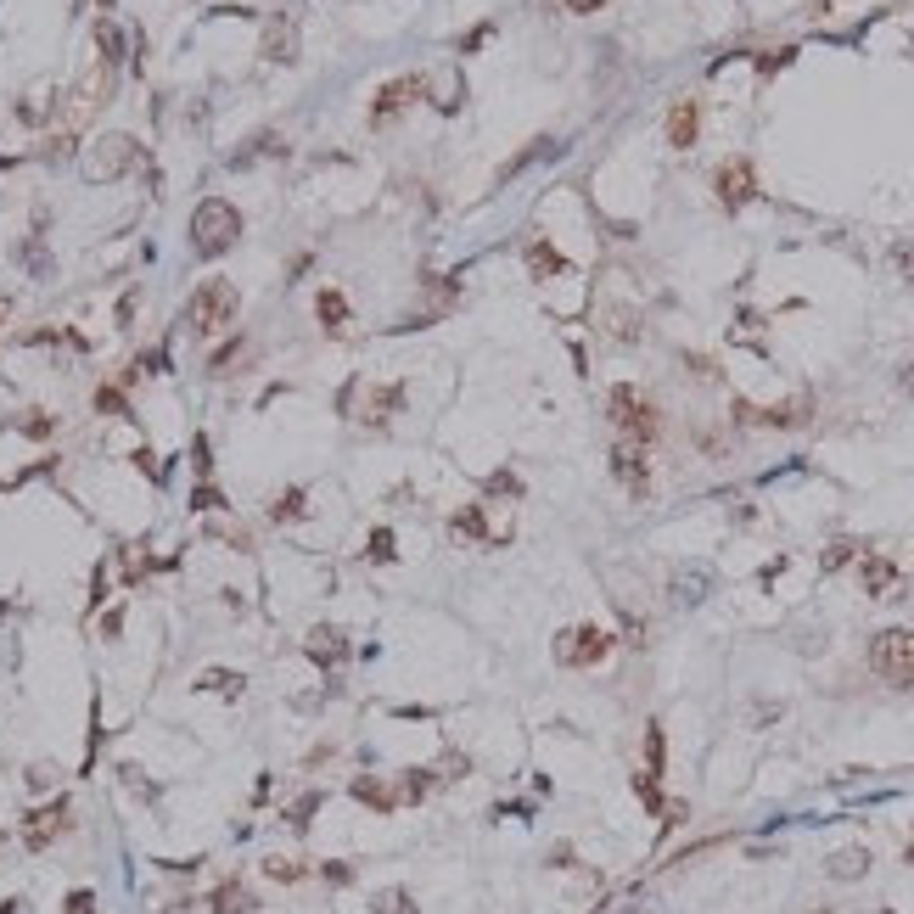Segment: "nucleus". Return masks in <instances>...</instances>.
Listing matches in <instances>:
<instances>
[{
    "instance_id": "obj_15",
    "label": "nucleus",
    "mask_w": 914,
    "mask_h": 914,
    "mask_svg": "<svg viewBox=\"0 0 914 914\" xmlns=\"http://www.w3.org/2000/svg\"><path fill=\"white\" fill-rule=\"evenodd\" d=\"M830 875H836V881H864V875H870V853H864V847H842V853L830 858Z\"/></svg>"
},
{
    "instance_id": "obj_3",
    "label": "nucleus",
    "mask_w": 914,
    "mask_h": 914,
    "mask_svg": "<svg viewBox=\"0 0 914 914\" xmlns=\"http://www.w3.org/2000/svg\"><path fill=\"white\" fill-rule=\"evenodd\" d=\"M236 286L230 281H202L197 292H191V303H186V326L197 331V337H219V331L236 320Z\"/></svg>"
},
{
    "instance_id": "obj_8",
    "label": "nucleus",
    "mask_w": 914,
    "mask_h": 914,
    "mask_svg": "<svg viewBox=\"0 0 914 914\" xmlns=\"http://www.w3.org/2000/svg\"><path fill=\"white\" fill-rule=\"evenodd\" d=\"M612 477L629 488L634 500L651 494V460H645V443H629V438L612 443Z\"/></svg>"
},
{
    "instance_id": "obj_23",
    "label": "nucleus",
    "mask_w": 914,
    "mask_h": 914,
    "mask_svg": "<svg viewBox=\"0 0 914 914\" xmlns=\"http://www.w3.org/2000/svg\"><path fill=\"white\" fill-rule=\"evenodd\" d=\"M853 550H858L853 539H830V550H825V567H830V572H836V567H847V561H853Z\"/></svg>"
},
{
    "instance_id": "obj_26",
    "label": "nucleus",
    "mask_w": 914,
    "mask_h": 914,
    "mask_svg": "<svg viewBox=\"0 0 914 914\" xmlns=\"http://www.w3.org/2000/svg\"><path fill=\"white\" fill-rule=\"evenodd\" d=\"M371 561H387L393 556V533H371V550H365Z\"/></svg>"
},
{
    "instance_id": "obj_11",
    "label": "nucleus",
    "mask_w": 914,
    "mask_h": 914,
    "mask_svg": "<svg viewBox=\"0 0 914 914\" xmlns=\"http://www.w3.org/2000/svg\"><path fill=\"white\" fill-rule=\"evenodd\" d=\"M421 90H427V79H421V73H404V79L382 85V90H376V124H382V118H399L404 107L421 96Z\"/></svg>"
},
{
    "instance_id": "obj_2",
    "label": "nucleus",
    "mask_w": 914,
    "mask_h": 914,
    "mask_svg": "<svg viewBox=\"0 0 914 914\" xmlns=\"http://www.w3.org/2000/svg\"><path fill=\"white\" fill-rule=\"evenodd\" d=\"M606 415H612L617 438H629V443H657V432H662L657 404L645 399L640 387H612V399H606Z\"/></svg>"
},
{
    "instance_id": "obj_1",
    "label": "nucleus",
    "mask_w": 914,
    "mask_h": 914,
    "mask_svg": "<svg viewBox=\"0 0 914 914\" xmlns=\"http://www.w3.org/2000/svg\"><path fill=\"white\" fill-rule=\"evenodd\" d=\"M236 236H242V214H236L225 197L197 202V214H191V247H197L202 258L230 253V247H236Z\"/></svg>"
},
{
    "instance_id": "obj_31",
    "label": "nucleus",
    "mask_w": 914,
    "mask_h": 914,
    "mask_svg": "<svg viewBox=\"0 0 914 914\" xmlns=\"http://www.w3.org/2000/svg\"><path fill=\"white\" fill-rule=\"evenodd\" d=\"M23 432H34V438H45V432H51V415H34V421H23Z\"/></svg>"
},
{
    "instance_id": "obj_5",
    "label": "nucleus",
    "mask_w": 914,
    "mask_h": 914,
    "mask_svg": "<svg viewBox=\"0 0 914 914\" xmlns=\"http://www.w3.org/2000/svg\"><path fill=\"white\" fill-rule=\"evenodd\" d=\"M606 651H612V634L595 629V623H578V629L556 634V662L561 668H595V662H606Z\"/></svg>"
},
{
    "instance_id": "obj_28",
    "label": "nucleus",
    "mask_w": 914,
    "mask_h": 914,
    "mask_svg": "<svg viewBox=\"0 0 914 914\" xmlns=\"http://www.w3.org/2000/svg\"><path fill=\"white\" fill-rule=\"evenodd\" d=\"M90 909H96V898H90V892H73V898H68V914H90Z\"/></svg>"
},
{
    "instance_id": "obj_6",
    "label": "nucleus",
    "mask_w": 914,
    "mask_h": 914,
    "mask_svg": "<svg viewBox=\"0 0 914 914\" xmlns=\"http://www.w3.org/2000/svg\"><path fill=\"white\" fill-rule=\"evenodd\" d=\"M141 163V146L129 141V135H101L96 152L85 158V174L90 180H118V174H129Z\"/></svg>"
},
{
    "instance_id": "obj_24",
    "label": "nucleus",
    "mask_w": 914,
    "mask_h": 914,
    "mask_svg": "<svg viewBox=\"0 0 914 914\" xmlns=\"http://www.w3.org/2000/svg\"><path fill=\"white\" fill-rule=\"evenodd\" d=\"M264 870H270V881H298V875H303V864H292V858H270Z\"/></svg>"
},
{
    "instance_id": "obj_27",
    "label": "nucleus",
    "mask_w": 914,
    "mask_h": 914,
    "mask_svg": "<svg viewBox=\"0 0 914 914\" xmlns=\"http://www.w3.org/2000/svg\"><path fill=\"white\" fill-rule=\"evenodd\" d=\"M219 505H225V500H219V488H197V511H219Z\"/></svg>"
},
{
    "instance_id": "obj_13",
    "label": "nucleus",
    "mask_w": 914,
    "mask_h": 914,
    "mask_svg": "<svg viewBox=\"0 0 914 914\" xmlns=\"http://www.w3.org/2000/svg\"><path fill=\"white\" fill-rule=\"evenodd\" d=\"M264 57L270 62L298 57V29H292V17H270V23H264Z\"/></svg>"
},
{
    "instance_id": "obj_20",
    "label": "nucleus",
    "mask_w": 914,
    "mask_h": 914,
    "mask_svg": "<svg viewBox=\"0 0 914 914\" xmlns=\"http://www.w3.org/2000/svg\"><path fill=\"white\" fill-rule=\"evenodd\" d=\"M247 909H253V898H247L236 881H225V886L214 892V914H247Z\"/></svg>"
},
{
    "instance_id": "obj_30",
    "label": "nucleus",
    "mask_w": 914,
    "mask_h": 914,
    "mask_svg": "<svg viewBox=\"0 0 914 914\" xmlns=\"http://www.w3.org/2000/svg\"><path fill=\"white\" fill-rule=\"evenodd\" d=\"M533 270H556V253H550V247H533Z\"/></svg>"
},
{
    "instance_id": "obj_17",
    "label": "nucleus",
    "mask_w": 914,
    "mask_h": 914,
    "mask_svg": "<svg viewBox=\"0 0 914 914\" xmlns=\"http://www.w3.org/2000/svg\"><path fill=\"white\" fill-rule=\"evenodd\" d=\"M343 651H348V645H343V634H337V629H326V623H320V629L309 634V657H315V662H326V668H331L337 657H343Z\"/></svg>"
},
{
    "instance_id": "obj_9",
    "label": "nucleus",
    "mask_w": 914,
    "mask_h": 914,
    "mask_svg": "<svg viewBox=\"0 0 914 914\" xmlns=\"http://www.w3.org/2000/svg\"><path fill=\"white\" fill-rule=\"evenodd\" d=\"M858 584H864V595L870 600H903V572L898 561H886V556H864L858 561Z\"/></svg>"
},
{
    "instance_id": "obj_21",
    "label": "nucleus",
    "mask_w": 914,
    "mask_h": 914,
    "mask_svg": "<svg viewBox=\"0 0 914 914\" xmlns=\"http://www.w3.org/2000/svg\"><path fill=\"white\" fill-rule=\"evenodd\" d=\"M303 500H309V494H303V488H286L281 500L270 505V516H275V522H292V516H303V511H309V505H303Z\"/></svg>"
},
{
    "instance_id": "obj_4",
    "label": "nucleus",
    "mask_w": 914,
    "mask_h": 914,
    "mask_svg": "<svg viewBox=\"0 0 914 914\" xmlns=\"http://www.w3.org/2000/svg\"><path fill=\"white\" fill-rule=\"evenodd\" d=\"M870 668L886 685L914 690V629H881L870 640Z\"/></svg>"
},
{
    "instance_id": "obj_10",
    "label": "nucleus",
    "mask_w": 914,
    "mask_h": 914,
    "mask_svg": "<svg viewBox=\"0 0 914 914\" xmlns=\"http://www.w3.org/2000/svg\"><path fill=\"white\" fill-rule=\"evenodd\" d=\"M713 186H718V197H724V208H746V202L757 197V174L746 158H729V163H718Z\"/></svg>"
},
{
    "instance_id": "obj_14",
    "label": "nucleus",
    "mask_w": 914,
    "mask_h": 914,
    "mask_svg": "<svg viewBox=\"0 0 914 914\" xmlns=\"http://www.w3.org/2000/svg\"><path fill=\"white\" fill-rule=\"evenodd\" d=\"M668 589L679 595V606H696V600L707 595V589H713V572H707V567H679V572H673V584H668Z\"/></svg>"
},
{
    "instance_id": "obj_34",
    "label": "nucleus",
    "mask_w": 914,
    "mask_h": 914,
    "mask_svg": "<svg viewBox=\"0 0 914 914\" xmlns=\"http://www.w3.org/2000/svg\"><path fill=\"white\" fill-rule=\"evenodd\" d=\"M909 864H914V847H909Z\"/></svg>"
},
{
    "instance_id": "obj_33",
    "label": "nucleus",
    "mask_w": 914,
    "mask_h": 914,
    "mask_svg": "<svg viewBox=\"0 0 914 914\" xmlns=\"http://www.w3.org/2000/svg\"><path fill=\"white\" fill-rule=\"evenodd\" d=\"M96 6H113V0H96Z\"/></svg>"
},
{
    "instance_id": "obj_12",
    "label": "nucleus",
    "mask_w": 914,
    "mask_h": 914,
    "mask_svg": "<svg viewBox=\"0 0 914 914\" xmlns=\"http://www.w3.org/2000/svg\"><path fill=\"white\" fill-rule=\"evenodd\" d=\"M696 129H701V107H696V101H673V113H668V146L690 152V146H696Z\"/></svg>"
},
{
    "instance_id": "obj_7",
    "label": "nucleus",
    "mask_w": 914,
    "mask_h": 914,
    "mask_svg": "<svg viewBox=\"0 0 914 914\" xmlns=\"http://www.w3.org/2000/svg\"><path fill=\"white\" fill-rule=\"evenodd\" d=\"M68 825H73V802L68 797L45 802V808H34V814L23 819V847H29V853H45V847L57 842Z\"/></svg>"
},
{
    "instance_id": "obj_19",
    "label": "nucleus",
    "mask_w": 914,
    "mask_h": 914,
    "mask_svg": "<svg viewBox=\"0 0 914 914\" xmlns=\"http://www.w3.org/2000/svg\"><path fill=\"white\" fill-rule=\"evenodd\" d=\"M315 309H320V326H326V331H343L348 326V298H343V292H320Z\"/></svg>"
},
{
    "instance_id": "obj_32",
    "label": "nucleus",
    "mask_w": 914,
    "mask_h": 914,
    "mask_svg": "<svg viewBox=\"0 0 914 914\" xmlns=\"http://www.w3.org/2000/svg\"><path fill=\"white\" fill-rule=\"evenodd\" d=\"M0 320H12V298H0Z\"/></svg>"
},
{
    "instance_id": "obj_29",
    "label": "nucleus",
    "mask_w": 914,
    "mask_h": 914,
    "mask_svg": "<svg viewBox=\"0 0 914 914\" xmlns=\"http://www.w3.org/2000/svg\"><path fill=\"white\" fill-rule=\"evenodd\" d=\"M460 769H466V757H460V752L443 757V780H460Z\"/></svg>"
},
{
    "instance_id": "obj_22",
    "label": "nucleus",
    "mask_w": 914,
    "mask_h": 914,
    "mask_svg": "<svg viewBox=\"0 0 914 914\" xmlns=\"http://www.w3.org/2000/svg\"><path fill=\"white\" fill-rule=\"evenodd\" d=\"M886 258H892V270L914 286V242H892V253H886Z\"/></svg>"
},
{
    "instance_id": "obj_25",
    "label": "nucleus",
    "mask_w": 914,
    "mask_h": 914,
    "mask_svg": "<svg viewBox=\"0 0 914 914\" xmlns=\"http://www.w3.org/2000/svg\"><path fill=\"white\" fill-rule=\"evenodd\" d=\"M236 354H242V343H225V348L214 354V365H208V371H214V376H225L230 365H236Z\"/></svg>"
},
{
    "instance_id": "obj_16",
    "label": "nucleus",
    "mask_w": 914,
    "mask_h": 914,
    "mask_svg": "<svg viewBox=\"0 0 914 914\" xmlns=\"http://www.w3.org/2000/svg\"><path fill=\"white\" fill-rule=\"evenodd\" d=\"M96 51H101V62H107V68H118V62H124V34H118L113 17H101V23H96Z\"/></svg>"
},
{
    "instance_id": "obj_18",
    "label": "nucleus",
    "mask_w": 914,
    "mask_h": 914,
    "mask_svg": "<svg viewBox=\"0 0 914 914\" xmlns=\"http://www.w3.org/2000/svg\"><path fill=\"white\" fill-rule=\"evenodd\" d=\"M242 685H247V679H242V673H230V668H208L197 679V690H214V696H242Z\"/></svg>"
}]
</instances>
